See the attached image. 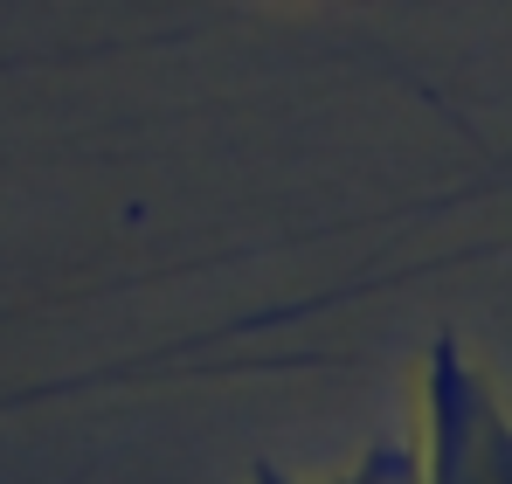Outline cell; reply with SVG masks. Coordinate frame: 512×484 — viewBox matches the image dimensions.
<instances>
[{"label":"cell","instance_id":"obj_1","mask_svg":"<svg viewBox=\"0 0 512 484\" xmlns=\"http://www.w3.org/2000/svg\"><path fill=\"white\" fill-rule=\"evenodd\" d=\"M256 484H512V429L499 422L492 395L443 353L429 381V429L416 450H381L346 478H284L256 471Z\"/></svg>","mask_w":512,"mask_h":484}]
</instances>
